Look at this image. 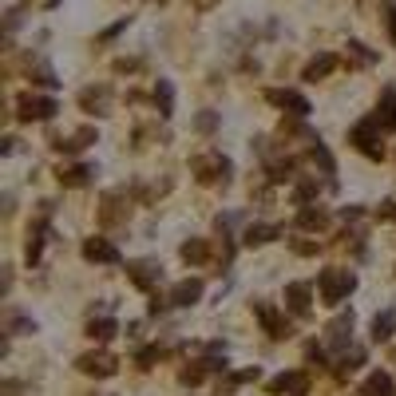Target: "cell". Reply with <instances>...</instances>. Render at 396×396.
<instances>
[{
	"mask_svg": "<svg viewBox=\"0 0 396 396\" xmlns=\"http://www.w3.org/2000/svg\"><path fill=\"white\" fill-rule=\"evenodd\" d=\"M190 175L202 182V187H226L230 182V175H234V163H230L222 151H202V155H194L190 158Z\"/></svg>",
	"mask_w": 396,
	"mask_h": 396,
	"instance_id": "1",
	"label": "cell"
},
{
	"mask_svg": "<svg viewBox=\"0 0 396 396\" xmlns=\"http://www.w3.org/2000/svg\"><path fill=\"white\" fill-rule=\"evenodd\" d=\"M317 289H321V301H325V305H341V301L356 289V274H353V269H341V266L321 269Z\"/></svg>",
	"mask_w": 396,
	"mask_h": 396,
	"instance_id": "2",
	"label": "cell"
},
{
	"mask_svg": "<svg viewBox=\"0 0 396 396\" xmlns=\"http://www.w3.org/2000/svg\"><path fill=\"white\" fill-rule=\"evenodd\" d=\"M380 131H385V127H380V123L368 115V119H361V123L349 131V143H353V147L361 151L365 158H385V147H380Z\"/></svg>",
	"mask_w": 396,
	"mask_h": 396,
	"instance_id": "3",
	"label": "cell"
},
{
	"mask_svg": "<svg viewBox=\"0 0 396 396\" xmlns=\"http://www.w3.org/2000/svg\"><path fill=\"white\" fill-rule=\"evenodd\" d=\"M59 111V103L52 95H36V91H24V95L16 99V119H24V123H44V119H52Z\"/></svg>",
	"mask_w": 396,
	"mask_h": 396,
	"instance_id": "4",
	"label": "cell"
},
{
	"mask_svg": "<svg viewBox=\"0 0 396 396\" xmlns=\"http://www.w3.org/2000/svg\"><path fill=\"white\" fill-rule=\"evenodd\" d=\"M127 214H131L127 190H107L103 202H99V222L103 226H119V222H127Z\"/></svg>",
	"mask_w": 396,
	"mask_h": 396,
	"instance_id": "5",
	"label": "cell"
},
{
	"mask_svg": "<svg viewBox=\"0 0 396 396\" xmlns=\"http://www.w3.org/2000/svg\"><path fill=\"white\" fill-rule=\"evenodd\" d=\"M266 99L274 103V107H281L286 115H293V119H305L309 111H313V107H309V99L301 95V91H289V88H269Z\"/></svg>",
	"mask_w": 396,
	"mask_h": 396,
	"instance_id": "6",
	"label": "cell"
},
{
	"mask_svg": "<svg viewBox=\"0 0 396 396\" xmlns=\"http://www.w3.org/2000/svg\"><path fill=\"white\" fill-rule=\"evenodd\" d=\"M76 368L83 376H99V380H107V376L119 373V361L111 353H103V349H99V353H83V356H79Z\"/></svg>",
	"mask_w": 396,
	"mask_h": 396,
	"instance_id": "7",
	"label": "cell"
},
{
	"mask_svg": "<svg viewBox=\"0 0 396 396\" xmlns=\"http://www.w3.org/2000/svg\"><path fill=\"white\" fill-rule=\"evenodd\" d=\"M127 277L135 281V289L151 293V289L158 286V277H163V266L151 262V257H139V262H127Z\"/></svg>",
	"mask_w": 396,
	"mask_h": 396,
	"instance_id": "8",
	"label": "cell"
},
{
	"mask_svg": "<svg viewBox=\"0 0 396 396\" xmlns=\"http://www.w3.org/2000/svg\"><path fill=\"white\" fill-rule=\"evenodd\" d=\"M254 313L262 317V325H266V333L274 337V341H286V337H293V325H289V321L277 313L269 301H254Z\"/></svg>",
	"mask_w": 396,
	"mask_h": 396,
	"instance_id": "9",
	"label": "cell"
},
{
	"mask_svg": "<svg viewBox=\"0 0 396 396\" xmlns=\"http://www.w3.org/2000/svg\"><path fill=\"white\" fill-rule=\"evenodd\" d=\"M269 392L274 396H309V373L305 368H293V373H281V376H274L269 380Z\"/></svg>",
	"mask_w": 396,
	"mask_h": 396,
	"instance_id": "10",
	"label": "cell"
},
{
	"mask_svg": "<svg viewBox=\"0 0 396 396\" xmlns=\"http://www.w3.org/2000/svg\"><path fill=\"white\" fill-rule=\"evenodd\" d=\"M79 107L91 111V115H107L111 88H107V83H99V88H83V91H79Z\"/></svg>",
	"mask_w": 396,
	"mask_h": 396,
	"instance_id": "11",
	"label": "cell"
},
{
	"mask_svg": "<svg viewBox=\"0 0 396 396\" xmlns=\"http://www.w3.org/2000/svg\"><path fill=\"white\" fill-rule=\"evenodd\" d=\"M83 257H88V262H99V266H115L119 250L111 246L107 238H88V242H83Z\"/></svg>",
	"mask_w": 396,
	"mask_h": 396,
	"instance_id": "12",
	"label": "cell"
},
{
	"mask_svg": "<svg viewBox=\"0 0 396 396\" xmlns=\"http://www.w3.org/2000/svg\"><path fill=\"white\" fill-rule=\"evenodd\" d=\"M309 297H313V289L305 286V281H293V286H286V305L293 317H309Z\"/></svg>",
	"mask_w": 396,
	"mask_h": 396,
	"instance_id": "13",
	"label": "cell"
},
{
	"mask_svg": "<svg viewBox=\"0 0 396 396\" xmlns=\"http://www.w3.org/2000/svg\"><path fill=\"white\" fill-rule=\"evenodd\" d=\"M198 297H202V281H198V277H187V281H178V286L170 289V305L187 309V305H194Z\"/></svg>",
	"mask_w": 396,
	"mask_h": 396,
	"instance_id": "14",
	"label": "cell"
},
{
	"mask_svg": "<svg viewBox=\"0 0 396 396\" xmlns=\"http://www.w3.org/2000/svg\"><path fill=\"white\" fill-rule=\"evenodd\" d=\"M44 242H48V210L32 222V230H28V262H40V250H44Z\"/></svg>",
	"mask_w": 396,
	"mask_h": 396,
	"instance_id": "15",
	"label": "cell"
},
{
	"mask_svg": "<svg viewBox=\"0 0 396 396\" xmlns=\"http://www.w3.org/2000/svg\"><path fill=\"white\" fill-rule=\"evenodd\" d=\"M356 396H396V385H392V376H388V373L376 368V373L365 376V385H361V392H356Z\"/></svg>",
	"mask_w": 396,
	"mask_h": 396,
	"instance_id": "16",
	"label": "cell"
},
{
	"mask_svg": "<svg viewBox=\"0 0 396 396\" xmlns=\"http://www.w3.org/2000/svg\"><path fill=\"white\" fill-rule=\"evenodd\" d=\"M349 333H353V313H341L333 325L325 329V341L333 349H341V353H345V349H349Z\"/></svg>",
	"mask_w": 396,
	"mask_h": 396,
	"instance_id": "17",
	"label": "cell"
},
{
	"mask_svg": "<svg viewBox=\"0 0 396 396\" xmlns=\"http://www.w3.org/2000/svg\"><path fill=\"white\" fill-rule=\"evenodd\" d=\"M91 175H95V170H91L88 163H71V167H59L56 178H59V187H71V190H76V187H88Z\"/></svg>",
	"mask_w": 396,
	"mask_h": 396,
	"instance_id": "18",
	"label": "cell"
},
{
	"mask_svg": "<svg viewBox=\"0 0 396 396\" xmlns=\"http://www.w3.org/2000/svg\"><path fill=\"white\" fill-rule=\"evenodd\" d=\"M88 143H95V127H83V131H76V135H68V139H52V147L64 151V155H76V151H83Z\"/></svg>",
	"mask_w": 396,
	"mask_h": 396,
	"instance_id": "19",
	"label": "cell"
},
{
	"mask_svg": "<svg viewBox=\"0 0 396 396\" xmlns=\"http://www.w3.org/2000/svg\"><path fill=\"white\" fill-rule=\"evenodd\" d=\"M277 234H281V226H274V222H257V226H250L246 234H242V242H246V246H266V242H274Z\"/></svg>",
	"mask_w": 396,
	"mask_h": 396,
	"instance_id": "20",
	"label": "cell"
},
{
	"mask_svg": "<svg viewBox=\"0 0 396 396\" xmlns=\"http://www.w3.org/2000/svg\"><path fill=\"white\" fill-rule=\"evenodd\" d=\"M373 119L380 123V127H396V91H385V95H380Z\"/></svg>",
	"mask_w": 396,
	"mask_h": 396,
	"instance_id": "21",
	"label": "cell"
},
{
	"mask_svg": "<svg viewBox=\"0 0 396 396\" xmlns=\"http://www.w3.org/2000/svg\"><path fill=\"white\" fill-rule=\"evenodd\" d=\"M178 254H182V262H190V266H202V262L210 257V246L202 242V238H190V242H182Z\"/></svg>",
	"mask_w": 396,
	"mask_h": 396,
	"instance_id": "22",
	"label": "cell"
},
{
	"mask_svg": "<svg viewBox=\"0 0 396 396\" xmlns=\"http://www.w3.org/2000/svg\"><path fill=\"white\" fill-rule=\"evenodd\" d=\"M396 333V309H385V313L373 317V341H388Z\"/></svg>",
	"mask_w": 396,
	"mask_h": 396,
	"instance_id": "23",
	"label": "cell"
},
{
	"mask_svg": "<svg viewBox=\"0 0 396 396\" xmlns=\"http://www.w3.org/2000/svg\"><path fill=\"white\" fill-rule=\"evenodd\" d=\"M297 226L301 230H325L329 226V210H321V206H305L301 214H297Z\"/></svg>",
	"mask_w": 396,
	"mask_h": 396,
	"instance_id": "24",
	"label": "cell"
},
{
	"mask_svg": "<svg viewBox=\"0 0 396 396\" xmlns=\"http://www.w3.org/2000/svg\"><path fill=\"white\" fill-rule=\"evenodd\" d=\"M333 68H337V56H329V52H325V56H317V59H309V64H305V79H313V83H317V79H325Z\"/></svg>",
	"mask_w": 396,
	"mask_h": 396,
	"instance_id": "25",
	"label": "cell"
},
{
	"mask_svg": "<svg viewBox=\"0 0 396 396\" xmlns=\"http://www.w3.org/2000/svg\"><path fill=\"white\" fill-rule=\"evenodd\" d=\"M365 365V353L361 349H345V353L337 356V376H349V373H356V368Z\"/></svg>",
	"mask_w": 396,
	"mask_h": 396,
	"instance_id": "26",
	"label": "cell"
},
{
	"mask_svg": "<svg viewBox=\"0 0 396 396\" xmlns=\"http://www.w3.org/2000/svg\"><path fill=\"white\" fill-rule=\"evenodd\" d=\"M28 76H32V83H40V88H56L59 79H56V71L44 64V59H36V64H28Z\"/></svg>",
	"mask_w": 396,
	"mask_h": 396,
	"instance_id": "27",
	"label": "cell"
},
{
	"mask_svg": "<svg viewBox=\"0 0 396 396\" xmlns=\"http://www.w3.org/2000/svg\"><path fill=\"white\" fill-rule=\"evenodd\" d=\"M115 333H119V325L111 321V317H103V321H91V325H88V337H91V341H111Z\"/></svg>",
	"mask_w": 396,
	"mask_h": 396,
	"instance_id": "28",
	"label": "cell"
},
{
	"mask_svg": "<svg viewBox=\"0 0 396 396\" xmlns=\"http://www.w3.org/2000/svg\"><path fill=\"white\" fill-rule=\"evenodd\" d=\"M155 103H158V115H170L175 91H170V83H167V79H158V88H155Z\"/></svg>",
	"mask_w": 396,
	"mask_h": 396,
	"instance_id": "29",
	"label": "cell"
},
{
	"mask_svg": "<svg viewBox=\"0 0 396 396\" xmlns=\"http://www.w3.org/2000/svg\"><path fill=\"white\" fill-rule=\"evenodd\" d=\"M349 59H353V64H361V68H368V64H373L376 56L365 48V44H356V40H353V44H349Z\"/></svg>",
	"mask_w": 396,
	"mask_h": 396,
	"instance_id": "30",
	"label": "cell"
},
{
	"mask_svg": "<svg viewBox=\"0 0 396 396\" xmlns=\"http://www.w3.org/2000/svg\"><path fill=\"white\" fill-rule=\"evenodd\" d=\"M317 194V182L313 178H305V182H297V190H293V202H309V198Z\"/></svg>",
	"mask_w": 396,
	"mask_h": 396,
	"instance_id": "31",
	"label": "cell"
},
{
	"mask_svg": "<svg viewBox=\"0 0 396 396\" xmlns=\"http://www.w3.org/2000/svg\"><path fill=\"white\" fill-rule=\"evenodd\" d=\"M194 127H198V131H202V135H210V131H214V127H218V115H214V111H202V115H198V119H194Z\"/></svg>",
	"mask_w": 396,
	"mask_h": 396,
	"instance_id": "32",
	"label": "cell"
},
{
	"mask_svg": "<svg viewBox=\"0 0 396 396\" xmlns=\"http://www.w3.org/2000/svg\"><path fill=\"white\" fill-rule=\"evenodd\" d=\"M8 333H36V321H28V317H12Z\"/></svg>",
	"mask_w": 396,
	"mask_h": 396,
	"instance_id": "33",
	"label": "cell"
},
{
	"mask_svg": "<svg viewBox=\"0 0 396 396\" xmlns=\"http://www.w3.org/2000/svg\"><path fill=\"white\" fill-rule=\"evenodd\" d=\"M158 356H163V349H158V345L155 349H143V353H139V368H151Z\"/></svg>",
	"mask_w": 396,
	"mask_h": 396,
	"instance_id": "34",
	"label": "cell"
},
{
	"mask_svg": "<svg viewBox=\"0 0 396 396\" xmlns=\"http://www.w3.org/2000/svg\"><path fill=\"white\" fill-rule=\"evenodd\" d=\"M317 250H321V242H293V254H317Z\"/></svg>",
	"mask_w": 396,
	"mask_h": 396,
	"instance_id": "35",
	"label": "cell"
},
{
	"mask_svg": "<svg viewBox=\"0 0 396 396\" xmlns=\"http://www.w3.org/2000/svg\"><path fill=\"white\" fill-rule=\"evenodd\" d=\"M257 376H262V373H257V365H254V368H246V373H234V376H230V385H242V380H257Z\"/></svg>",
	"mask_w": 396,
	"mask_h": 396,
	"instance_id": "36",
	"label": "cell"
},
{
	"mask_svg": "<svg viewBox=\"0 0 396 396\" xmlns=\"http://www.w3.org/2000/svg\"><path fill=\"white\" fill-rule=\"evenodd\" d=\"M194 4H198V8H210V4H214V0H194Z\"/></svg>",
	"mask_w": 396,
	"mask_h": 396,
	"instance_id": "37",
	"label": "cell"
},
{
	"mask_svg": "<svg viewBox=\"0 0 396 396\" xmlns=\"http://www.w3.org/2000/svg\"><path fill=\"white\" fill-rule=\"evenodd\" d=\"M392 36H396V16H392Z\"/></svg>",
	"mask_w": 396,
	"mask_h": 396,
	"instance_id": "38",
	"label": "cell"
},
{
	"mask_svg": "<svg viewBox=\"0 0 396 396\" xmlns=\"http://www.w3.org/2000/svg\"><path fill=\"white\" fill-rule=\"evenodd\" d=\"M392 218H396V206H392Z\"/></svg>",
	"mask_w": 396,
	"mask_h": 396,
	"instance_id": "39",
	"label": "cell"
}]
</instances>
